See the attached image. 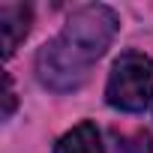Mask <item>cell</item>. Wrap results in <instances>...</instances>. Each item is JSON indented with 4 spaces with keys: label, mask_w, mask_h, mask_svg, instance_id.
<instances>
[{
    "label": "cell",
    "mask_w": 153,
    "mask_h": 153,
    "mask_svg": "<svg viewBox=\"0 0 153 153\" xmlns=\"http://www.w3.org/2000/svg\"><path fill=\"white\" fill-rule=\"evenodd\" d=\"M120 18L105 3H90L69 15L63 30L36 51V78L54 93H72L87 78L93 63L111 48Z\"/></svg>",
    "instance_id": "obj_1"
},
{
    "label": "cell",
    "mask_w": 153,
    "mask_h": 153,
    "mask_svg": "<svg viewBox=\"0 0 153 153\" xmlns=\"http://www.w3.org/2000/svg\"><path fill=\"white\" fill-rule=\"evenodd\" d=\"M105 99L111 108L138 114L153 99V60L141 51H126L114 60L105 84Z\"/></svg>",
    "instance_id": "obj_2"
},
{
    "label": "cell",
    "mask_w": 153,
    "mask_h": 153,
    "mask_svg": "<svg viewBox=\"0 0 153 153\" xmlns=\"http://www.w3.org/2000/svg\"><path fill=\"white\" fill-rule=\"evenodd\" d=\"M30 21H33V12L27 3H3L0 6V33H3V57L6 60L15 54V48L30 33Z\"/></svg>",
    "instance_id": "obj_3"
},
{
    "label": "cell",
    "mask_w": 153,
    "mask_h": 153,
    "mask_svg": "<svg viewBox=\"0 0 153 153\" xmlns=\"http://www.w3.org/2000/svg\"><path fill=\"white\" fill-rule=\"evenodd\" d=\"M54 153H105V150L99 141V129L90 120H81L66 135H60V141L54 144Z\"/></svg>",
    "instance_id": "obj_4"
},
{
    "label": "cell",
    "mask_w": 153,
    "mask_h": 153,
    "mask_svg": "<svg viewBox=\"0 0 153 153\" xmlns=\"http://www.w3.org/2000/svg\"><path fill=\"white\" fill-rule=\"evenodd\" d=\"M117 153H153V138H150L147 132L126 135V138H120Z\"/></svg>",
    "instance_id": "obj_5"
},
{
    "label": "cell",
    "mask_w": 153,
    "mask_h": 153,
    "mask_svg": "<svg viewBox=\"0 0 153 153\" xmlns=\"http://www.w3.org/2000/svg\"><path fill=\"white\" fill-rule=\"evenodd\" d=\"M18 99H15V87H12V78L3 75V117H12Z\"/></svg>",
    "instance_id": "obj_6"
}]
</instances>
